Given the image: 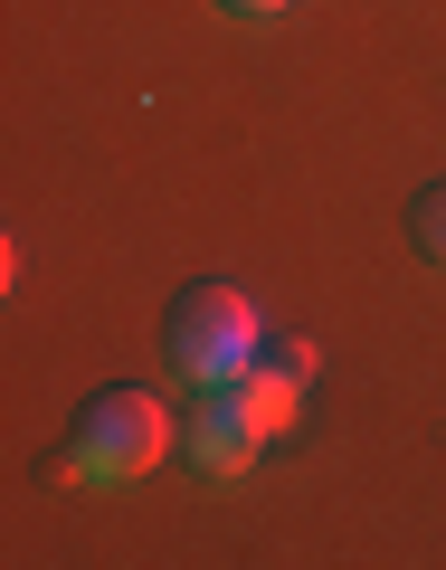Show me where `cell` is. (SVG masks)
<instances>
[{
	"label": "cell",
	"mask_w": 446,
	"mask_h": 570,
	"mask_svg": "<svg viewBox=\"0 0 446 570\" xmlns=\"http://www.w3.org/2000/svg\"><path fill=\"white\" fill-rule=\"evenodd\" d=\"M257 352H266V324H257V305H247L238 285H190L181 305H171V371L190 390H228Z\"/></svg>",
	"instance_id": "7a4b0ae2"
},
{
	"label": "cell",
	"mask_w": 446,
	"mask_h": 570,
	"mask_svg": "<svg viewBox=\"0 0 446 570\" xmlns=\"http://www.w3.org/2000/svg\"><path fill=\"white\" fill-rule=\"evenodd\" d=\"M228 400L257 419V438H276V428H295V409H305V371L295 362H276V352H257V362L228 381Z\"/></svg>",
	"instance_id": "3957f363"
},
{
	"label": "cell",
	"mask_w": 446,
	"mask_h": 570,
	"mask_svg": "<svg viewBox=\"0 0 446 570\" xmlns=\"http://www.w3.org/2000/svg\"><path fill=\"white\" fill-rule=\"evenodd\" d=\"M266 438H257V419H247L228 390H209V409H200V428H190V456H200V475H247V456H257Z\"/></svg>",
	"instance_id": "277c9868"
},
{
	"label": "cell",
	"mask_w": 446,
	"mask_h": 570,
	"mask_svg": "<svg viewBox=\"0 0 446 570\" xmlns=\"http://www.w3.org/2000/svg\"><path fill=\"white\" fill-rule=\"evenodd\" d=\"M162 448H171V428L152 390H96L86 419L67 428V475L77 485H133V475H152Z\"/></svg>",
	"instance_id": "6da1fadb"
},
{
	"label": "cell",
	"mask_w": 446,
	"mask_h": 570,
	"mask_svg": "<svg viewBox=\"0 0 446 570\" xmlns=\"http://www.w3.org/2000/svg\"><path fill=\"white\" fill-rule=\"evenodd\" d=\"M418 238H427V257H446V190L418 200Z\"/></svg>",
	"instance_id": "5b68a950"
},
{
	"label": "cell",
	"mask_w": 446,
	"mask_h": 570,
	"mask_svg": "<svg viewBox=\"0 0 446 570\" xmlns=\"http://www.w3.org/2000/svg\"><path fill=\"white\" fill-rule=\"evenodd\" d=\"M228 10H285V0H228Z\"/></svg>",
	"instance_id": "8992f818"
}]
</instances>
